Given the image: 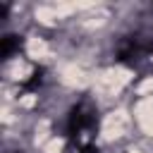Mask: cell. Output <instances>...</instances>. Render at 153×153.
Instances as JSON below:
<instances>
[{
	"label": "cell",
	"instance_id": "obj_3",
	"mask_svg": "<svg viewBox=\"0 0 153 153\" xmlns=\"http://www.w3.org/2000/svg\"><path fill=\"white\" fill-rule=\"evenodd\" d=\"M41 84H43V67H36V72L31 74V79L24 81V91H33V88H38Z\"/></svg>",
	"mask_w": 153,
	"mask_h": 153
},
{
	"label": "cell",
	"instance_id": "obj_1",
	"mask_svg": "<svg viewBox=\"0 0 153 153\" xmlns=\"http://www.w3.org/2000/svg\"><path fill=\"white\" fill-rule=\"evenodd\" d=\"M98 124V112L96 108L84 98L79 100L72 110H69V117H67V139L74 141V146L79 148V153H98V148L88 146L84 141V136H88V131H93Z\"/></svg>",
	"mask_w": 153,
	"mask_h": 153
},
{
	"label": "cell",
	"instance_id": "obj_2",
	"mask_svg": "<svg viewBox=\"0 0 153 153\" xmlns=\"http://www.w3.org/2000/svg\"><path fill=\"white\" fill-rule=\"evenodd\" d=\"M19 45H22V38L19 36H14V33L5 36L2 38V57H10L14 53V48H19Z\"/></svg>",
	"mask_w": 153,
	"mask_h": 153
}]
</instances>
